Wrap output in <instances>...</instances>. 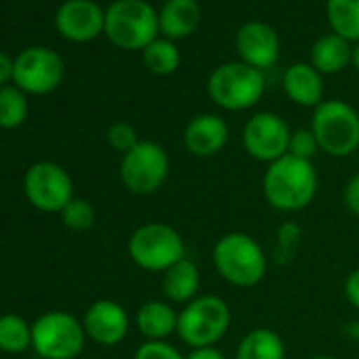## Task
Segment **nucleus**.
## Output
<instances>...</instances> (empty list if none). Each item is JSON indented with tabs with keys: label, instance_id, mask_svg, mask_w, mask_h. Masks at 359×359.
Segmentation results:
<instances>
[{
	"label": "nucleus",
	"instance_id": "obj_10",
	"mask_svg": "<svg viewBox=\"0 0 359 359\" xmlns=\"http://www.w3.org/2000/svg\"><path fill=\"white\" fill-rule=\"evenodd\" d=\"M24 191L28 201L41 212H64V208L74 199L72 180L64 167L57 163H36L26 171Z\"/></svg>",
	"mask_w": 359,
	"mask_h": 359
},
{
	"label": "nucleus",
	"instance_id": "obj_3",
	"mask_svg": "<svg viewBox=\"0 0 359 359\" xmlns=\"http://www.w3.org/2000/svg\"><path fill=\"white\" fill-rule=\"evenodd\" d=\"M233 321L231 306L224 298L205 294L191 300L177 313V336L191 348L216 346Z\"/></svg>",
	"mask_w": 359,
	"mask_h": 359
},
{
	"label": "nucleus",
	"instance_id": "obj_15",
	"mask_svg": "<svg viewBox=\"0 0 359 359\" xmlns=\"http://www.w3.org/2000/svg\"><path fill=\"white\" fill-rule=\"evenodd\" d=\"M237 51L243 64L258 68V70H266L279 57L277 32L269 24L250 22L237 34Z\"/></svg>",
	"mask_w": 359,
	"mask_h": 359
},
{
	"label": "nucleus",
	"instance_id": "obj_17",
	"mask_svg": "<svg viewBox=\"0 0 359 359\" xmlns=\"http://www.w3.org/2000/svg\"><path fill=\"white\" fill-rule=\"evenodd\" d=\"M199 285H201L199 266L189 256L175 262L171 269H167L163 273V283H161L163 296L175 304H189L191 300H195Z\"/></svg>",
	"mask_w": 359,
	"mask_h": 359
},
{
	"label": "nucleus",
	"instance_id": "obj_35",
	"mask_svg": "<svg viewBox=\"0 0 359 359\" xmlns=\"http://www.w3.org/2000/svg\"><path fill=\"white\" fill-rule=\"evenodd\" d=\"M13 66H15V62H11L9 55L0 51V87H3L9 79H13Z\"/></svg>",
	"mask_w": 359,
	"mask_h": 359
},
{
	"label": "nucleus",
	"instance_id": "obj_30",
	"mask_svg": "<svg viewBox=\"0 0 359 359\" xmlns=\"http://www.w3.org/2000/svg\"><path fill=\"white\" fill-rule=\"evenodd\" d=\"M133 359H187V357L165 340H146L137 346Z\"/></svg>",
	"mask_w": 359,
	"mask_h": 359
},
{
	"label": "nucleus",
	"instance_id": "obj_25",
	"mask_svg": "<svg viewBox=\"0 0 359 359\" xmlns=\"http://www.w3.org/2000/svg\"><path fill=\"white\" fill-rule=\"evenodd\" d=\"M28 116V100L20 87L0 89V127L15 129Z\"/></svg>",
	"mask_w": 359,
	"mask_h": 359
},
{
	"label": "nucleus",
	"instance_id": "obj_36",
	"mask_svg": "<svg viewBox=\"0 0 359 359\" xmlns=\"http://www.w3.org/2000/svg\"><path fill=\"white\" fill-rule=\"evenodd\" d=\"M351 64L355 66V70L359 72V45L353 49V53H351Z\"/></svg>",
	"mask_w": 359,
	"mask_h": 359
},
{
	"label": "nucleus",
	"instance_id": "obj_23",
	"mask_svg": "<svg viewBox=\"0 0 359 359\" xmlns=\"http://www.w3.org/2000/svg\"><path fill=\"white\" fill-rule=\"evenodd\" d=\"M327 20L344 41H359V0H327Z\"/></svg>",
	"mask_w": 359,
	"mask_h": 359
},
{
	"label": "nucleus",
	"instance_id": "obj_6",
	"mask_svg": "<svg viewBox=\"0 0 359 359\" xmlns=\"http://www.w3.org/2000/svg\"><path fill=\"white\" fill-rule=\"evenodd\" d=\"M311 131L330 156H348L359 148V114L346 102H321L313 112Z\"/></svg>",
	"mask_w": 359,
	"mask_h": 359
},
{
	"label": "nucleus",
	"instance_id": "obj_5",
	"mask_svg": "<svg viewBox=\"0 0 359 359\" xmlns=\"http://www.w3.org/2000/svg\"><path fill=\"white\" fill-rule=\"evenodd\" d=\"M104 32L121 49H146L156 41L158 18L144 0H116L106 11Z\"/></svg>",
	"mask_w": 359,
	"mask_h": 359
},
{
	"label": "nucleus",
	"instance_id": "obj_33",
	"mask_svg": "<svg viewBox=\"0 0 359 359\" xmlns=\"http://www.w3.org/2000/svg\"><path fill=\"white\" fill-rule=\"evenodd\" d=\"M344 296L353 309L359 311V269L351 271L346 281H344Z\"/></svg>",
	"mask_w": 359,
	"mask_h": 359
},
{
	"label": "nucleus",
	"instance_id": "obj_12",
	"mask_svg": "<svg viewBox=\"0 0 359 359\" xmlns=\"http://www.w3.org/2000/svg\"><path fill=\"white\" fill-rule=\"evenodd\" d=\"M64 79L62 57L45 47H32L20 53L13 66V81L26 93H49Z\"/></svg>",
	"mask_w": 359,
	"mask_h": 359
},
{
	"label": "nucleus",
	"instance_id": "obj_11",
	"mask_svg": "<svg viewBox=\"0 0 359 359\" xmlns=\"http://www.w3.org/2000/svg\"><path fill=\"white\" fill-rule=\"evenodd\" d=\"M290 127L287 123L273 112H258L254 114L243 127V148L245 152L260 161L273 163L287 154L290 150Z\"/></svg>",
	"mask_w": 359,
	"mask_h": 359
},
{
	"label": "nucleus",
	"instance_id": "obj_31",
	"mask_svg": "<svg viewBox=\"0 0 359 359\" xmlns=\"http://www.w3.org/2000/svg\"><path fill=\"white\" fill-rule=\"evenodd\" d=\"M137 131L133 129V125L129 123H114L110 129H108V144L118 150V152H129L135 144H137Z\"/></svg>",
	"mask_w": 359,
	"mask_h": 359
},
{
	"label": "nucleus",
	"instance_id": "obj_27",
	"mask_svg": "<svg viewBox=\"0 0 359 359\" xmlns=\"http://www.w3.org/2000/svg\"><path fill=\"white\" fill-rule=\"evenodd\" d=\"M62 220L64 224L70 229V231H76V233H83V231H89L93 224H95V210L89 201L85 199H72L64 212H62Z\"/></svg>",
	"mask_w": 359,
	"mask_h": 359
},
{
	"label": "nucleus",
	"instance_id": "obj_21",
	"mask_svg": "<svg viewBox=\"0 0 359 359\" xmlns=\"http://www.w3.org/2000/svg\"><path fill=\"white\" fill-rule=\"evenodd\" d=\"M235 359H285V342L271 327H254L239 340Z\"/></svg>",
	"mask_w": 359,
	"mask_h": 359
},
{
	"label": "nucleus",
	"instance_id": "obj_22",
	"mask_svg": "<svg viewBox=\"0 0 359 359\" xmlns=\"http://www.w3.org/2000/svg\"><path fill=\"white\" fill-rule=\"evenodd\" d=\"M351 53L353 51L348 49V43L342 36H338V34L321 36L313 45V51H311L313 68L323 74L340 72L351 62Z\"/></svg>",
	"mask_w": 359,
	"mask_h": 359
},
{
	"label": "nucleus",
	"instance_id": "obj_8",
	"mask_svg": "<svg viewBox=\"0 0 359 359\" xmlns=\"http://www.w3.org/2000/svg\"><path fill=\"white\" fill-rule=\"evenodd\" d=\"M85 325L70 313L51 311L32 325V346L45 359H74L85 346Z\"/></svg>",
	"mask_w": 359,
	"mask_h": 359
},
{
	"label": "nucleus",
	"instance_id": "obj_18",
	"mask_svg": "<svg viewBox=\"0 0 359 359\" xmlns=\"http://www.w3.org/2000/svg\"><path fill=\"white\" fill-rule=\"evenodd\" d=\"M201 9L197 0H167L158 15V30L169 39H184L197 30Z\"/></svg>",
	"mask_w": 359,
	"mask_h": 359
},
{
	"label": "nucleus",
	"instance_id": "obj_14",
	"mask_svg": "<svg viewBox=\"0 0 359 359\" xmlns=\"http://www.w3.org/2000/svg\"><path fill=\"white\" fill-rule=\"evenodd\" d=\"M83 325L91 340L104 346H114L123 342L129 332V315L114 300H95L87 309Z\"/></svg>",
	"mask_w": 359,
	"mask_h": 359
},
{
	"label": "nucleus",
	"instance_id": "obj_28",
	"mask_svg": "<svg viewBox=\"0 0 359 359\" xmlns=\"http://www.w3.org/2000/svg\"><path fill=\"white\" fill-rule=\"evenodd\" d=\"M302 239V231L296 222H285L279 231H277V241H275V262L277 264H287L300 245Z\"/></svg>",
	"mask_w": 359,
	"mask_h": 359
},
{
	"label": "nucleus",
	"instance_id": "obj_32",
	"mask_svg": "<svg viewBox=\"0 0 359 359\" xmlns=\"http://www.w3.org/2000/svg\"><path fill=\"white\" fill-rule=\"evenodd\" d=\"M342 199H344L346 210H348L353 216L359 218V173H355V175L348 180V182H346L344 193H342Z\"/></svg>",
	"mask_w": 359,
	"mask_h": 359
},
{
	"label": "nucleus",
	"instance_id": "obj_26",
	"mask_svg": "<svg viewBox=\"0 0 359 359\" xmlns=\"http://www.w3.org/2000/svg\"><path fill=\"white\" fill-rule=\"evenodd\" d=\"M144 64L152 74H171L180 66V51L169 41H154L144 49Z\"/></svg>",
	"mask_w": 359,
	"mask_h": 359
},
{
	"label": "nucleus",
	"instance_id": "obj_16",
	"mask_svg": "<svg viewBox=\"0 0 359 359\" xmlns=\"http://www.w3.org/2000/svg\"><path fill=\"white\" fill-rule=\"evenodd\" d=\"M184 148L199 156L208 158L218 154L229 142V125L218 114H199L184 129Z\"/></svg>",
	"mask_w": 359,
	"mask_h": 359
},
{
	"label": "nucleus",
	"instance_id": "obj_4",
	"mask_svg": "<svg viewBox=\"0 0 359 359\" xmlns=\"http://www.w3.org/2000/svg\"><path fill=\"white\" fill-rule=\"evenodd\" d=\"M129 258L144 271L165 273L175 262L187 258V243L171 224L146 222L137 226L127 243Z\"/></svg>",
	"mask_w": 359,
	"mask_h": 359
},
{
	"label": "nucleus",
	"instance_id": "obj_1",
	"mask_svg": "<svg viewBox=\"0 0 359 359\" xmlns=\"http://www.w3.org/2000/svg\"><path fill=\"white\" fill-rule=\"evenodd\" d=\"M319 177L313 161L285 154L266 165L262 175V193L266 203L277 212H300L317 195Z\"/></svg>",
	"mask_w": 359,
	"mask_h": 359
},
{
	"label": "nucleus",
	"instance_id": "obj_20",
	"mask_svg": "<svg viewBox=\"0 0 359 359\" xmlns=\"http://www.w3.org/2000/svg\"><path fill=\"white\" fill-rule=\"evenodd\" d=\"M137 330L148 340H165L177 332V313L165 300H148L137 309Z\"/></svg>",
	"mask_w": 359,
	"mask_h": 359
},
{
	"label": "nucleus",
	"instance_id": "obj_9",
	"mask_svg": "<svg viewBox=\"0 0 359 359\" xmlns=\"http://www.w3.org/2000/svg\"><path fill=\"white\" fill-rule=\"evenodd\" d=\"M169 175V156L156 142L140 140L121 161V182L133 195L156 193Z\"/></svg>",
	"mask_w": 359,
	"mask_h": 359
},
{
	"label": "nucleus",
	"instance_id": "obj_24",
	"mask_svg": "<svg viewBox=\"0 0 359 359\" xmlns=\"http://www.w3.org/2000/svg\"><path fill=\"white\" fill-rule=\"evenodd\" d=\"M32 344V327L20 315L0 317V348L7 353H22Z\"/></svg>",
	"mask_w": 359,
	"mask_h": 359
},
{
	"label": "nucleus",
	"instance_id": "obj_29",
	"mask_svg": "<svg viewBox=\"0 0 359 359\" xmlns=\"http://www.w3.org/2000/svg\"><path fill=\"white\" fill-rule=\"evenodd\" d=\"M319 144H317V137L311 129H296L290 137V150L287 154L292 156H298V158H304V161H313V156L317 154Z\"/></svg>",
	"mask_w": 359,
	"mask_h": 359
},
{
	"label": "nucleus",
	"instance_id": "obj_7",
	"mask_svg": "<svg viewBox=\"0 0 359 359\" xmlns=\"http://www.w3.org/2000/svg\"><path fill=\"white\" fill-rule=\"evenodd\" d=\"M210 97L224 110H248L264 93V74L243 62L216 68L208 81Z\"/></svg>",
	"mask_w": 359,
	"mask_h": 359
},
{
	"label": "nucleus",
	"instance_id": "obj_19",
	"mask_svg": "<svg viewBox=\"0 0 359 359\" xmlns=\"http://www.w3.org/2000/svg\"><path fill=\"white\" fill-rule=\"evenodd\" d=\"M283 89L298 106H319L323 97V81L313 66L294 64L285 70Z\"/></svg>",
	"mask_w": 359,
	"mask_h": 359
},
{
	"label": "nucleus",
	"instance_id": "obj_34",
	"mask_svg": "<svg viewBox=\"0 0 359 359\" xmlns=\"http://www.w3.org/2000/svg\"><path fill=\"white\" fill-rule=\"evenodd\" d=\"M187 359H226V357L218 346H201V348H193Z\"/></svg>",
	"mask_w": 359,
	"mask_h": 359
},
{
	"label": "nucleus",
	"instance_id": "obj_13",
	"mask_svg": "<svg viewBox=\"0 0 359 359\" xmlns=\"http://www.w3.org/2000/svg\"><path fill=\"white\" fill-rule=\"evenodd\" d=\"M106 13L93 0H68L60 7L55 26L62 36L74 43H85L95 39L104 30Z\"/></svg>",
	"mask_w": 359,
	"mask_h": 359
},
{
	"label": "nucleus",
	"instance_id": "obj_2",
	"mask_svg": "<svg viewBox=\"0 0 359 359\" xmlns=\"http://www.w3.org/2000/svg\"><path fill=\"white\" fill-rule=\"evenodd\" d=\"M212 262L216 273L235 287H254L269 271V258L262 245L241 231L226 233L216 241Z\"/></svg>",
	"mask_w": 359,
	"mask_h": 359
},
{
	"label": "nucleus",
	"instance_id": "obj_37",
	"mask_svg": "<svg viewBox=\"0 0 359 359\" xmlns=\"http://www.w3.org/2000/svg\"><path fill=\"white\" fill-rule=\"evenodd\" d=\"M311 359H336V357H332V355H315Z\"/></svg>",
	"mask_w": 359,
	"mask_h": 359
}]
</instances>
